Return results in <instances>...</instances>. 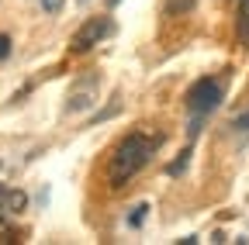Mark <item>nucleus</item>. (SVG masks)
I'll return each mask as SVG.
<instances>
[{
	"label": "nucleus",
	"mask_w": 249,
	"mask_h": 245,
	"mask_svg": "<svg viewBox=\"0 0 249 245\" xmlns=\"http://www.w3.org/2000/svg\"><path fill=\"white\" fill-rule=\"evenodd\" d=\"M160 145H163V135H145V131H132L128 138H121L114 156H111V166H107L111 187H124V183L156 156Z\"/></svg>",
	"instance_id": "1"
},
{
	"label": "nucleus",
	"mask_w": 249,
	"mask_h": 245,
	"mask_svg": "<svg viewBox=\"0 0 249 245\" xmlns=\"http://www.w3.org/2000/svg\"><path fill=\"white\" fill-rule=\"evenodd\" d=\"M218 104H222V83L218 80H197L194 86H191V94H187V107H191L197 117H204V114H211Z\"/></svg>",
	"instance_id": "2"
},
{
	"label": "nucleus",
	"mask_w": 249,
	"mask_h": 245,
	"mask_svg": "<svg viewBox=\"0 0 249 245\" xmlns=\"http://www.w3.org/2000/svg\"><path fill=\"white\" fill-rule=\"evenodd\" d=\"M107 35H111V21L107 17H90L87 24H80V32L73 35L70 49L73 52H90L93 45H97L101 38H107Z\"/></svg>",
	"instance_id": "3"
},
{
	"label": "nucleus",
	"mask_w": 249,
	"mask_h": 245,
	"mask_svg": "<svg viewBox=\"0 0 249 245\" xmlns=\"http://www.w3.org/2000/svg\"><path fill=\"white\" fill-rule=\"evenodd\" d=\"M0 200H4V211H7V214H21V211L28 207V197H24L21 190H7V194H0Z\"/></svg>",
	"instance_id": "4"
},
{
	"label": "nucleus",
	"mask_w": 249,
	"mask_h": 245,
	"mask_svg": "<svg viewBox=\"0 0 249 245\" xmlns=\"http://www.w3.org/2000/svg\"><path fill=\"white\" fill-rule=\"evenodd\" d=\"M90 97H93V86H87V94H83V90H76V94L70 97V104H66V111H83V107L90 104Z\"/></svg>",
	"instance_id": "5"
},
{
	"label": "nucleus",
	"mask_w": 249,
	"mask_h": 245,
	"mask_svg": "<svg viewBox=\"0 0 249 245\" xmlns=\"http://www.w3.org/2000/svg\"><path fill=\"white\" fill-rule=\"evenodd\" d=\"M145 211H149V207H145V204H139V207L128 214V225H132V228H139V225L145 221Z\"/></svg>",
	"instance_id": "6"
},
{
	"label": "nucleus",
	"mask_w": 249,
	"mask_h": 245,
	"mask_svg": "<svg viewBox=\"0 0 249 245\" xmlns=\"http://www.w3.org/2000/svg\"><path fill=\"white\" fill-rule=\"evenodd\" d=\"M42 7H45L49 14H59V11H62V0H42Z\"/></svg>",
	"instance_id": "7"
},
{
	"label": "nucleus",
	"mask_w": 249,
	"mask_h": 245,
	"mask_svg": "<svg viewBox=\"0 0 249 245\" xmlns=\"http://www.w3.org/2000/svg\"><path fill=\"white\" fill-rule=\"evenodd\" d=\"M7 55H11V38L0 35V59H7Z\"/></svg>",
	"instance_id": "8"
},
{
	"label": "nucleus",
	"mask_w": 249,
	"mask_h": 245,
	"mask_svg": "<svg viewBox=\"0 0 249 245\" xmlns=\"http://www.w3.org/2000/svg\"><path fill=\"white\" fill-rule=\"evenodd\" d=\"M111 4H121V0H111Z\"/></svg>",
	"instance_id": "9"
},
{
	"label": "nucleus",
	"mask_w": 249,
	"mask_h": 245,
	"mask_svg": "<svg viewBox=\"0 0 249 245\" xmlns=\"http://www.w3.org/2000/svg\"><path fill=\"white\" fill-rule=\"evenodd\" d=\"M80 4H87V0H80Z\"/></svg>",
	"instance_id": "10"
},
{
	"label": "nucleus",
	"mask_w": 249,
	"mask_h": 245,
	"mask_svg": "<svg viewBox=\"0 0 249 245\" xmlns=\"http://www.w3.org/2000/svg\"><path fill=\"white\" fill-rule=\"evenodd\" d=\"M0 194H4V190H0Z\"/></svg>",
	"instance_id": "11"
}]
</instances>
